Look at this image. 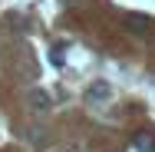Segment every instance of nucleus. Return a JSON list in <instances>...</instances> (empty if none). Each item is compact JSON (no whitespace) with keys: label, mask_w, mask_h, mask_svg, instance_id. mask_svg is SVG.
<instances>
[{"label":"nucleus","mask_w":155,"mask_h":152,"mask_svg":"<svg viewBox=\"0 0 155 152\" xmlns=\"http://www.w3.org/2000/svg\"><path fill=\"white\" fill-rule=\"evenodd\" d=\"M122 20H125V27H129V33H135V36H149L152 33V20L145 13H125Z\"/></svg>","instance_id":"1"},{"label":"nucleus","mask_w":155,"mask_h":152,"mask_svg":"<svg viewBox=\"0 0 155 152\" xmlns=\"http://www.w3.org/2000/svg\"><path fill=\"white\" fill-rule=\"evenodd\" d=\"M27 103H30V109H36V113H46L53 99H50V93H46V90H30Z\"/></svg>","instance_id":"2"},{"label":"nucleus","mask_w":155,"mask_h":152,"mask_svg":"<svg viewBox=\"0 0 155 152\" xmlns=\"http://www.w3.org/2000/svg\"><path fill=\"white\" fill-rule=\"evenodd\" d=\"M135 149L139 152H155V136L152 132H139L135 136Z\"/></svg>","instance_id":"3"},{"label":"nucleus","mask_w":155,"mask_h":152,"mask_svg":"<svg viewBox=\"0 0 155 152\" xmlns=\"http://www.w3.org/2000/svg\"><path fill=\"white\" fill-rule=\"evenodd\" d=\"M93 96H96V99H102V96H109V83H96L93 90H89V99H93Z\"/></svg>","instance_id":"4"}]
</instances>
